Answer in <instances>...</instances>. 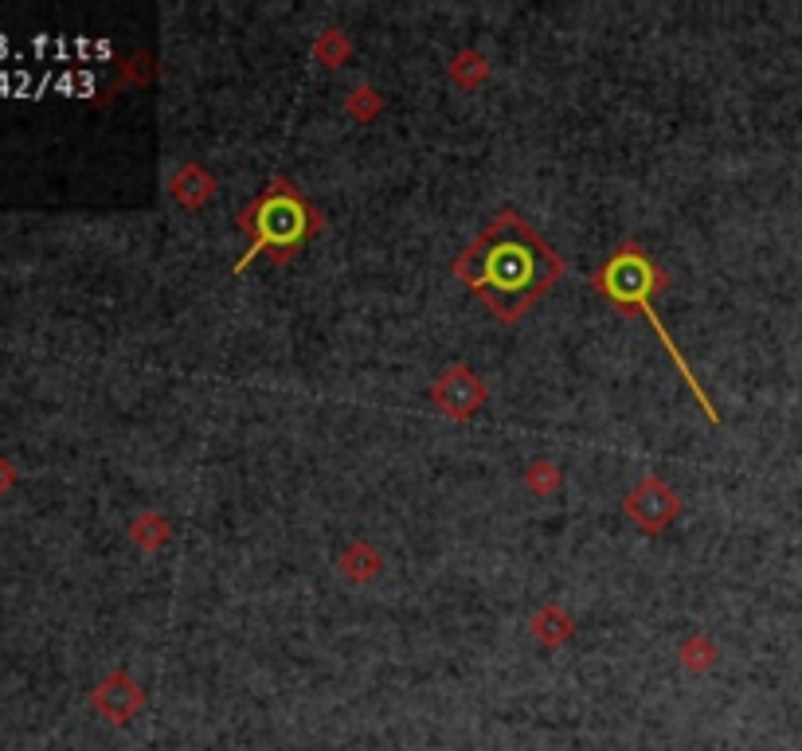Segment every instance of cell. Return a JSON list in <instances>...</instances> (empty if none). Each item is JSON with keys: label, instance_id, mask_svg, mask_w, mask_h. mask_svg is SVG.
<instances>
[{"label": "cell", "instance_id": "1", "mask_svg": "<svg viewBox=\"0 0 802 751\" xmlns=\"http://www.w3.org/2000/svg\"><path fill=\"white\" fill-rule=\"evenodd\" d=\"M455 270L501 322H517L548 294L564 267L521 215L501 212L463 250Z\"/></svg>", "mask_w": 802, "mask_h": 751}, {"label": "cell", "instance_id": "2", "mask_svg": "<svg viewBox=\"0 0 802 751\" xmlns=\"http://www.w3.org/2000/svg\"><path fill=\"white\" fill-rule=\"evenodd\" d=\"M243 227H250V235H255L250 255H259L267 247H290L305 235V208L290 188L275 184L267 197L250 204V212L243 215Z\"/></svg>", "mask_w": 802, "mask_h": 751}]
</instances>
